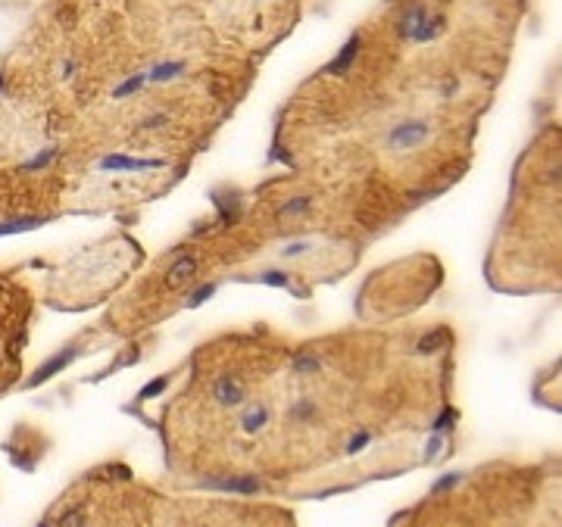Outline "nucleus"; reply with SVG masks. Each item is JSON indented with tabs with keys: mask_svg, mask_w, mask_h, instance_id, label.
<instances>
[{
	"mask_svg": "<svg viewBox=\"0 0 562 527\" xmlns=\"http://www.w3.org/2000/svg\"><path fill=\"white\" fill-rule=\"evenodd\" d=\"M160 162L154 159H128V156H106L103 169H154Z\"/></svg>",
	"mask_w": 562,
	"mask_h": 527,
	"instance_id": "6e6552de",
	"label": "nucleus"
},
{
	"mask_svg": "<svg viewBox=\"0 0 562 527\" xmlns=\"http://www.w3.org/2000/svg\"><path fill=\"white\" fill-rule=\"evenodd\" d=\"M369 440H372V434H359V437H353V440H350V446H347V452H359V450H363V446H365V443H369Z\"/></svg>",
	"mask_w": 562,
	"mask_h": 527,
	"instance_id": "dca6fc26",
	"label": "nucleus"
},
{
	"mask_svg": "<svg viewBox=\"0 0 562 527\" xmlns=\"http://www.w3.org/2000/svg\"><path fill=\"white\" fill-rule=\"evenodd\" d=\"M306 250H309V244H294V246H284L281 256H300V253H306Z\"/></svg>",
	"mask_w": 562,
	"mask_h": 527,
	"instance_id": "a211bd4d",
	"label": "nucleus"
},
{
	"mask_svg": "<svg viewBox=\"0 0 562 527\" xmlns=\"http://www.w3.org/2000/svg\"><path fill=\"white\" fill-rule=\"evenodd\" d=\"M269 422V409L266 406H250L244 412V418H241V428H244V434H256V430H262Z\"/></svg>",
	"mask_w": 562,
	"mask_h": 527,
	"instance_id": "39448f33",
	"label": "nucleus"
},
{
	"mask_svg": "<svg viewBox=\"0 0 562 527\" xmlns=\"http://www.w3.org/2000/svg\"><path fill=\"white\" fill-rule=\"evenodd\" d=\"M428 122H403V125H397L391 131V138H387V144H391L393 150H406V147H415V144H422L425 138H428Z\"/></svg>",
	"mask_w": 562,
	"mask_h": 527,
	"instance_id": "f03ea898",
	"label": "nucleus"
},
{
	"mask_svg": "<svg viewBox=\"0 0 562 527\" xmlns=\"http://www.w3.org/2000/svg\"><path fill=\"white\" fill-rule=\"evenodd\" d=\"M356 50H359V38L353 35L350 41L344 44V50H341V57L334 60V63H328V72L331 75H344L347 69H350V63H353V57H356Z\"/></svg>",
	"mask_w": 562,
	"mask_h": 527,
	"instance_id": "423d86ee",
	"label": "nucleus"
},
{
	"mask_svg": "<svg viewBox=\"0 0 562 527\" xmlns=\"http://www.w3.org/2000/svg\"><path fill=\"white\" fill-rule=\"evenodd\" d=\"M175 75H182V63H160L150 72L154 81H169V78H175Z\"/></svg>",
	"mask_w": 562,
	"mask_h": 527,
	"instance_id": "9b49d317",
	"label": "nucleus"
},
{
	"mask_svg": "<svg viewBox=\"0 0 562 527\" xmlns=\"http://www.w3.org/2000/svg\"><path fill=\"white\" fill-rule=\"evenodd\" d=\"M41 225V218H32V216H22V218H7L0 222V237L3 234H22V231H32V228Z\"/></svg>",
	"mask_w": 562,
	"mask_h": 527,
	"instance_id": "9d476101",
	"label": "nucleus"
},
{
	"mask_svg": "<svg viewBox=\"0 0 562 527\" xmlns=\"http://www.w3.org/2000/svg\"><path fill=\"white\" fill-rule=\"evenodd\" d=\"M306 209H309V197H294L291 203L281 206V216H284V218H294V216H300V212H306Z\"/></svg>",
	"mask_w": 562,
	"mask_h": 527,
	"instance_id": "f8f14e48",
	"label": "nucleus"
},
{
	"mask_svg": "<svg viewBox=\"0 0 562 527\" xmlns=\"http://www.w3.org/2000/svg\"><path fill=\"white\" fill-rule=\"evenodd\" d=\"M441 25H443L441 19H435V22L428 19V10L425 7H413L409 13H403V19H400V35L413 38V41H431V38L441 31Z\"/></svg>",
	"mask_w": 562,
	"mask_h": 527,
	"instance_id": "f257e3e1",
	"label": "nucleus"
},
{
	"mask_svg": "<svg viewBox=\"0 0 562 527\" xmlns=\"http://www.w3.org/2000/svg\"><path fill=\"white\" fill-rule=\"evenodd\" d=\"M53 156H56V150H53V147H50V150H44V153H38V156H35V159H28V162H25V166H22V169H41V166H47V162H50V159H53Z\"/></svg>",
	"mask_w": 562,
	"mask_h": 527,
	"instance_id": "4468645a",
	"label": "nucleus"
},
{
	"mask_svg": "<svg viewBox=\"0 0 562 527\" xmlns=\"http://www.w3.org/2000/svg\"><path fill=\"white\" fill-rule=\"evenodd\" d=\"M212 396H216V402H222V406H241V402H244V387L225 374V378H219L216 384H212Z\"/></svg>",
	"mask_w": 562,
	"mask_h": 527,
	"instance_id": "7ed1b4c3",
	"label": "nucleus"
},
{
	"mask_svg": "<svg viewBox=\"0 0 562 527\" xmlns=\"http://www.w3.org/2000/svg\"><path fill=\"white\" fill-rule=\"evenodd\" d=\"M0 91H3V75H0Z\"/></svg>",
	"mask_w": 562,
	"mask_h": 527,
	"instance_id": "aec40b11",
	"label": "nucleus"
},
{
	"mask_svg": "<svg viewBox=\"0 0 562 527\" xmlns=\"http://www.w3.org/2000/svg\"><path fill=\"white\" fill-rule=\"evenodd\" d=\"M38 527H50V524H47V521H41V524H38Z\"/></svg>",
	"mask_w": 562,
	"mask_h": 527,
	"instance_id": "6ab92c4d",
	"label": "nucleus"
},
{
	"mask_svg": "<svg viewBox=\"0 0 562 527\" xmlns=\"http://www.w3.org/2000/svg\"><path fill=\"white\" fill-rule=\"evenodd\" d=\"M194 272H197V262L184 256V259H178L175 266H172V272H169L166 284H169V287H178V284H184V281H188V278H191V274H194Z\"/></svg>",
	"mask_w": 562,
	"mask_h": 527,
	"instance_id": "0eeeda50",
	"label": "nucleus"
},
{
	"mask_svg": "<svg viewBox=\"0 0 562 527\" xmlns=\"http://www.w3.org/2000/svg\"><path fill=\"white\" fill-rule=\"evenodd\" d=\"M262 281L266 284H278V287H288V278L281 272H269V274H262Z\"/></svg>",
	"mask_w": 562,
	"mask_h": 527,
	"instance_id": "f3484780",
	"label": "nucleus"
},
{
	"mask_svg": "<svg viewBox=\"0 0 562 527\" xmlns=\"http://www.w3.org/2000/svg\"><path fill=\"white\" fill-rule=\"evenodd\" d=\"M75 352H78L75 346H69V350H63V352H60V356H56V359H50V362L41 368V372H38V374H32V384H41V381H47L53 372H60V368H63V365H69L72 359H75Z\"/></svg>",
	"mask_w": 562,
	"mask_h": 527,
	"instance_id": "20e7f679",
	"label": "nucleus"
},
{
	"mask_svg": "<svg viewBox=\"0 0 562 527\" xmlns=\"http://www.w3.org/2000/svg\"><path fill=\"white\" fill-rule=\"evenodd\" d=\"M84 518H82V509H69V512L63 515V518L56 521V527H82Z\"/></svg>",
	"mask_w": 562,
	"mask_h": 527,
	"instance_id": "ddd939ff",
	"label": "nucleus"
},
{
	"mask_svg": "<svg viewBox=\"0 0 562 527\" xmlns=\"http://www.w3.org/2000/svg\"><path fill=\"white\" fill-rule=\"evenodd\" d=\"M210 487H219V490H234V493H256L260 484L253 478H225V480H210Z\"/></svg>",
	"mask_w": 562,
	"mask_h": 527,
	"instance_id": "1a4fd4ad",
	"label": "nucleus"
},
{
	"mask_svg": "<svg viewBox=\"0 0 562 527\" xmlns=\"http://www.w3.org/2000/svg\"><path fill=\"white\" fill-rule=\"evenodd\" d=\"M140 81H144V75H134L132 81H125V85H122V88H116V97H125V94L138 91V88H140Z\"/></svg>",
	"mask_w": 562,
	"mask_h": 527,
	"instance_id": "2eb2a0df",
	"label": "nucleus"
}]
</instances>
